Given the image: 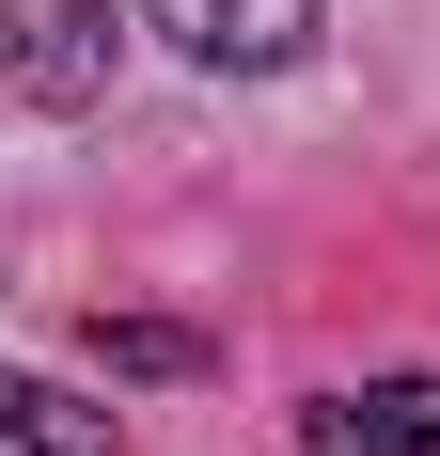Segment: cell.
Instances as JSON below:
<instances>
[{"label": "cell", "instance_id": "5", "mask_svg": "<svg viewBox=\"0 0 440 456\" xmlns=\"http://www.w3.org/2000/svg\"><path fill=\"white\" fill-rule=\"evenodd\" d=\"M110 362H126V378H189V362H205V346H189V330H158V315H142V330H110Z\"/></svg>", "mask_w": 440, "mask_h": 456}, {"label": "cell", "instance_id": "7", "mask_svg": "<svg viewBox=\"0 0 440 456\" xmlns=\"http://www.w3.org/2000/svg\"><path fill=\"white\" fill-rule=\"evenodd\" d=\"M0 456H16V441H0Z\"/></svg>", "mask_w": 440, "mask_h": 456}, {"label": "cell", "instance_id": "4", "mask_svg": "<svg viewBox=\"0 0 440 456\" xmlns=\"http://www.w3.org/2000/svg\"><path fill=\"white\" fill-rule=\"evenodd\" d=\"M299 456H425V441H409L394 394H314V410H299Z\"/></svg>", "mask_w": 440, "mask_h": 456}, {"label": "cell", "instance_id": "1", "mask_svg": "<svg viewBox=\"0 0 440 456\" xmlns=\"http://www.w3.org/2000/svg\"><path fill=\"white\" fill-rule=\"evenodd\" d=\"M110 63H126L110 0H0V94H32V110H94Z\"/></svg>", "mask_w": 440, "mask_h": 456}, {"label": "cell", "instance_id": "2", "mask_svg": "<svg viewBox=\"0 0 440 456\" xmlns=\"http://www.w3.org/2000/svg\"><path fill=\"white\" fill-rule=\"evenodd\" d=\"M142 32H174L205 79H283L330 32V0H142Z\"/></svg>", "mask_w": 440, "mask_h": 456}, {"label": "cell", "instance_id": "6", "mask_svg": "<svg viewBox=\"0 0 440 456\" xmlns=\"http://www.w3.org/2000/svg\"><path fill=\"white\" fill-rule=\"evenodd\" d=\"M378 394H394V410H409V441L440 456V378H378Z\"/></svg>", "mask_w": 440, "mask_h": 456}, {"label": "cell", "instance_id": "3", "mask_svg": "<svg viewBox=\"0 0 440 456\" xmlns=\"http://www.w3.org/2000/svg\"><path fill=\"white\" fill-rule=\"evenodd\" d=\"M0 441H16V456H126V425L94 410V394H63V378H16V362H0Z\"/></svg>", "mask_w": 440, "mask_h": 456}]
</instances>
